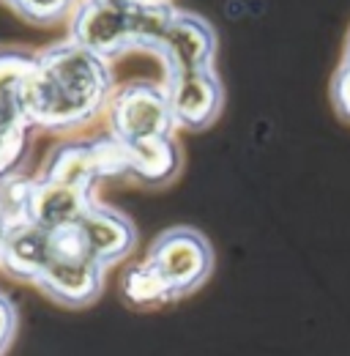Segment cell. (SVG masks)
<instances>
[{
  "label": "cell",
  "mask_w": 350,
  "mask_h": 356,
  "mask_svg": "<svg viewBox=\"0 0 350 356\" xmlns=\"http://www.w3.org/2000/svg\"><path fill=\"white\" fill-rule=\"evenodd\" d=\"M126 148V176L145 186H165L181 170V148L175 137H153Z\"/></svg>",
  "instance_id": "13"
},
{
  "label": "cell",
  "mask_w": 350,
  "mask_h": 356,
  "mask_svg": "<svg viewBox=\"0 0 350 356\" xmlns=\"http://www.w3.org/2000/svg\"><path fill=\"white\" fill-rule=\"evenodd\" d=\"M145 258L162 274L173 299L189 296L203 288L217 264L211 241L189 225L167 227L165 233H159Z\"/></svg>",
  "instance_id": "4"
},
{
  "label": "cell",
  "mask_w": 350,
  "mask_h": 356,
  "mask_svg": "<svg viewBox=\"0 0 350 356\" xmlns=\"http://www.w3.org/2000/svg\"><path fill=\"white\" fill-rule=\"evenodd\" d=\"M331 104H334V113L345 124H350V28L348 36H345V44H342L340 66L331 77Z\"/></svg>",
  "instance_id": "17"
},
{
  "label": "cell",
  "mask_w": 350,
  "mask_h": 356,
  "mask_svg": "<svg viewBox=\"0 0 350 356\" xmlns=\"http://www.w3.org/2000/svg\"><path fill=\"white\" fill-rule=\"evenodd\" d=\"M219 52V36L214 25L194 14V11H175L165 36L153 49L165 66V80L183 74V72H197V69H214Z\"/></svg>",
  "instance_id": "7"
},
{
  "label": "cell",
  "mask_w": 350,
  "mask_h": 356,
  "mask_svg": "<svg viewBox=\"0 0 350 356\" xmlns=\"http://www.w3.org/2000/svg\"><path fill=\"white\" fill-rule=\"evenodd\" d=\"M101 3L115 6V8H131V6H134V3H140V0H101Z\"/></svg>",
  "instance_id": "19"
},
{
  "label": "cell",
  "mask_w": 350,
  "mask_h": 356,
  "mask_svg": "<svg viewBox=\"0 0 350 356\" xmlns=\"http://www.w3.org/2000/svg\"><path fill=\"white\" fill-rule=\"evenodd\" d=\"M112 93L110 60L66 39L36 52L22 83V104L33 129L69 132L104 113Z\"/></svg>",
  "instance_id": "1"
},
{
  "label": "cell",
  "mask_w": 350,
  "mask_h": 356,
  "mask_svg": "<svg viewBox=\"0 0 350 356\" xmlns=\"http://www.w3.org/2000/svg\"><path fill=\"white\" fill-rule=\"evenodd\" d=\"M69 39L112 60L134 49L129 8H115L101 0H80L69 17Z\"/></svg>",
  "instance_id": "8"
},
{
  "label": "cell",
  "mask_w": 350,
  "mask_h": 356,
  "mask_svg": "<svg viewBox=\"0 0 350 356\" xmlns=\"http://www.w3.org/2000/svg\"><path fill=\"white\" fill-rule=\"evenodd\" d=\"M17 321H19V315H17L14 302L6 293H0V356L6 354V348L11 346V340L17 334Z\"/></svg>",
  "instance_id": "18"
},
{
  "label": "cell",
  "mask_w": 350,
  "mask_h": 356,
  "mask_svg": "<svg viewBox=\"0 0 350 356\" xmlns=\"http://www.w3.org/2000/svg\"><path fill=\"white\" fill-rule=\"evenodd\" d=\"M90 203H93V195H88L77 186L36 178L31 186V197H28V220L52 233L69 230L83 220Z\"/></svg>",
  "instance_id": "12"
},
{
  "label": "cell",
  "mask_w": 350,
  "mask_h": 356,
  "mask_svg": "<svg viewBox=\"0 0 350 356\" xmlns=\"http://www.w3.org/2000/svg\"><path fill=\"white\" fill-rule=\"evenodd\" d=\"M121 293L134 307H153V305L173 302L167 282L162 280V274L153 268L148 258L126 268V274L121 280Z\"/></svg>",
  "instance_id": "15"
},
{
  "label": "cell",
  "mask_w": 350,
  "mask_h": 356,
  "mask_svg": "<svg viewBox=\"0 0 350 356\" xmlns=\"http://www.w3.org/2000/svg\"><path fill=\"white\" fill-rule=\"evenodd\" d=\"M36 55L25 49H0V181L17 176L28 154L31 121L22 104V83Z\"/></svg>",
  "instance_id": "5"
},
{
  "label": "cell",
  "mask_w": 350,
  "mask_h": 356,
  "mask_svg": "<svg viewBox=\"0 0 350 356\" xmlns=\"http://www.w3.org/2000/svg\"><path fill=\"white\" fill-rule=\"evenodd\" d=\"M126 176V148L115 137L72 140L52 148L42 170L44 181L69 184L93 195L101 178Z\"/></svg>",
  "instance_id": "6"
},
{
  "label": "cell",
  "mask_w": 350,
  "mask_h": 356,
  "mask_svg": "<svg viewBox=\"0 0 350 356\" xmlns=\"http://www.w3.org/2000/svg\"><path fill=\"white\" fill-rule=\"evenodd\" d=\"M107 124L110 137H115L121 145H134L153 137H173L178 127L167 83L134 80L115 88L107 104Z\"/></svg>",
  "instance_id": "2"
},
{
  "label": "cell",
  "mask_w": 350,
  "mask_h": 356,
  "mask_svg": "<svg viewBox=\"0 0 350 356\" xmlns=\"http://www.w3.org/2000/svg\"><path fill=\"white\" fill-rule=\"evenodd\" d=\"M0 3L31 25H58V22H69L80 0H0Z\"/></svg>",
  "instance_id": "16"
},
{
  "label": "cell",
  "mask_w": 350,
  "mask_h": 356,
  "mask_svg": "<svg viewBox=\"0 0 350 356\" xmlns=\"http://www.w3.org/2000/svg\"><path fill=\"white\" fill-rule=\"evenodd\" d=\"M178 11L170 0H140L129 8L131 19V39L134 49H148L153 52L159 39L165 36L173 14Z\"/></svg>",
  "instance_id": "14"
},
{
  "label": "cell",
  "mask_w": 350,
  "mask_h": 356,
  "mask_svg": "<svg viewBox=\"0 0 350 356\" xmlns=\"http://www.w3.org/2000/svg\"><path fill=\"white\" fill-rule=\"evenodd\" d=\"M74 227H77L83 247L104 268L124 261L134 250V241H137V230H134L129 217H124L121 211L101 206L96 200L90 203V209Z\"/></svg>",
  "instance_id": "10"
},
{
  "label": "cell",
  "mask_w": 350,
  "mask_h": 356,
  "mask_svg": "<svg viewBox=\"0 0 350 356\" xmlns=\"http://www.w3.org/2000/svg\"><path fill=\"white\" fill-rule=\"evenodd\" d=\"M104 271L77 236V227L55 233V255L36 285L44 293L66 307H85L93 305L104 288Z\"/></svg>",
  "instance_id": "3"
},
{
  "label": "cell",
  "mask_w": 350,
  "mask_h": 356,
  "mask_svg": "<svg viewBox=\"0 0 350 356\" xmlns=\"http://www.w3.org/2000/svg\"><path fill=\"white\" fill-rule=\"evenodd\" d=\"M170 107L178 129L203 132L217 124L224 107V86L217 69H197L167 77Z\"/></svg>",
  "instance_id": "9"
},
{
  "label": "cell",
  "mask_w": 350,
  "mask_h": 356,
  "mask_svg": "<svg viewBox=\"0 0 350 356\" xmlns=\"http://www.w3.org/2000/svg\"><path fill=\"white\" fill-rule=\"evenodd\" d=\"M3 236H6V217H3V211H0V244H3Z\"/></svg>",
  "instance_id": "20"
},
{
  "label": "cell",
  "mask_w": 350,
  "mask_h": 356,
  "mask_svg": "<svg viewBox=\"0 0 350 356\" xmlns=\"http://www.w3.org/2000/svg\"><path fill=\"white\" fill-rule=\"evenodd\" d=\"M55 255V233L42 225L22 220L6 227L0 244V266L17 280H28L36 285Z\"/></svg>",
  "instance_id": "11"
}]
</instances>
